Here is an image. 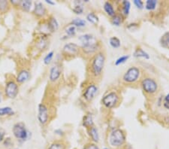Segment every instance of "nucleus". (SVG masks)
<instances>
[{"mask_svg":"<svg viewBox=\"0 0 169 149\" xmlns=\"http://www.w3.org/2000/svg\"><path fill=\"white\" fill-rule=\"evenodd\" d=\"M29 78H30L29 72L26 70H22L18 73L17 76V81L18 83H23L29 80Z\"/></svg>","mask_w":169,"mask_h":149,"instance_id":"15","label":"nucleus"},{"mask_svg":"<svg viewBox=\"0 0 169 149\" xmlns=\"http://www.w3.org/2000/svg\"><path fill=\"white\" fill-rule=\"evenodd\" d=\"M12 115H14V111L11 107H3V108H0V116Z\"/></svg>","mask_w":169,"mask_h":149,"instance_id":"25","label":"nucleus"},{"mask_svg":"<svg viewBox=\"0 0 169 149\" xmlns=\"http://www.w3.org/2000/svg\"><path fill=\"white\" fill-rule=\"evenodd\" d=\"M89 136L91 137L92 140L95 142H99V132H98L97 128L95 127L94 126L89 128Z\"/></svg>","mask_w":169,"mask_h":149,"instance_id":"17","label":"nucleus"},{"mask_svg":"<svg viewBox=\"0 0 169 149\" xmlns=\"http://www.w3.org/2000/svg\"><path fill=\"white\" fill-rule=\"evenodd\" d=\"M14 136L19 140L21 141H26V139H28V131L27 129L25 127V125L23 123H17L14 125L13 129Z\"/></svg>","mask_w":169,"mask_h":149,"instance_id":"5","label":"nucleus"},{"mask_svg":"<svg viewBox=\"0 0 169 149\" xmlns=\"http://www.w3.org/2000/svg\"><path fill=\"white\" fill-rule=\"evenodd\" d=\"M46 44H47V43H46V41L44 39H41L38 41V45L39 46V48L42 50L44 49V47L46 46Z\"/></svg>","mask_w":169,"mask_h":149,"instance_id":"37","label":"nucleus"},{"mask_svg":"<svg viewBox=\"0 0 169 149\" xmlns=\"http://www.w3.org/2000/svg\"><path fill=\"white\" fill-rule=\"evenodd\" d=\"M141 87L144 91L148 94H155L158 90V84L154 79L146 78L141 82Z\"/></svg>","mask_w":169,"mask_h":149,"instance_id":"6","label":"nucleus"},{"mask_svg":"<svg viewBox=\"0 0 169 149\" xmlns=\"http://www.w3.org/2000/svg\"><path fill=\"white\" fill-rule=\"evenodd\" d=\"M5 91L7 97L11 99H15L17 95L19 88L15 81H9L7 83Z\"/></svg>","mask_w":169,"mask_h":149,"instance_id":"8","label":"nucleus"},{"mask_svg":"<svg viewBox=\"0 0 169 149\" xmlns=\"http://www.w3.org/2000/svg\"><path fill=\"white\" fill-rule=\"evenodd\" d=\"M119 101V96L116 92H111L106 94L102 99V103L106 108H112L115 106Z\"/></svg>","mask_w":169,"mask_h":149,"instance_id":"7","label":"nucleus"},{"mask_svg":"<svg viewBox=\"0 0 169 149\" xmlns=\"http://www.w3.org/2000/svg\"><path fill=\"white\" fill-rule=\"evenodd\" d=\"M160 44L162 48L169 49V32H167L162 35L160 39Z\"/></svg>","mask_w":169,"mask_h":149,"instance_id":"18","label":"nucleus"},{"mask_svg":"<svg viewBox=\"0 0 169 149\" xmlns=\"http://www.w3.org/2000/svg\"><path fill=\"white\" fill-rule=\"evenodd\" d=\"M71 23L75 27H83V26H86V21L84 20L81 19V18H75L74 20H72Z\"/></svg>","mask_w":169,"mask_h":149,"instance_id":"26","label":"nucleus"},{"mask_svg":"<svg viewBox=\"0 0 169 149\" xmlns=\"http://www.w3.org/2000/svg\"><path fill=\"white\" fill-rule=\"evenodd\" d=\"M104 149H109V148H104Z\"/></svg>","mask_w":169,"mask_h":149,"instance_id":"43","label":"nucleus"},{"mask_svg":"<svg viewBox=\"0 0 169 149\" xmlns=\"http://www.w3.org/2000/svg\"><path fill=\"white\" fill-rule=\"evenodd\" d=\"M47 29L49 30V31L51 32V33H54L56 32L59 28V23L57 22V20H56V18L54 17H51L49 18L48 21H47Z\"/></svg>","mask_w":169,"mask_h":149,"instance_id":"14","label":"nucleus"},{"mask_svg":"<svg viewBox=\"0 0 169 149\" xmlns=\"http://www.w3.org/2000/svg\"><path fill=\"white\" fill-rule=\"evenodd\" d=\"M73 12H75L76 15H81L83 12V7L82 5L81 2H78L77 3V5H75V7L73 8Z\"/></svg>","mask_w":169,"mask_h":149,"instance_id":"29","label":"nucleus"},{"mask_svg":"<svg viewBox=\"0 0 169 149\" xmlns=\"http://www.w3.org/2000/svg\"><path fill=\"white\" fill-rule=\"evenodd\" d=\"M128 58H129V56L128 55L122 56V57H119L118 59L115 61V65L116 66H119V65H120V64L124 63H125L128 60Z\"/></svg>","mask_w":169,"mask_h":149,"instance_id":"33","label":"nucleus"},{"mask_svg":"<svg viewBox=\"0 0 169 149\" xmlns=\"http://www.w3.org/2000/svg\"><path fill=\"white\" fill-rule=\"evenodd\" d=\"M83 149H99V148L96 144L89 143V144H86V145H84Z\"/></svg>","mask_w":169,"mask_h":149,"instance_id":"36","label":"nucleus"},{"mask_svg":"<svg viewBox=\"0 0 169 149\" xmlns=\"http://www.w3.org/2000/svg\"><path fill=\"white\" fill-rule=\"evenodd\" d=\"M20 6H21L22 9L25 12H29L32 6V2L29 0H24V1H21L20 2Z\"/></svg>","mask_w":169,"mask_h":149,"instance_id":"27","label":"nucleus"},{"mask_svg":"<svg viewBox=\"0 0 169 149\" xmlns=\"http://www.w3.org/2000/svg\"><path fill=\"white\" fill-rule=\"evenodd\" d=\"M134 4L135 6L139 9H142L144 8V2H142L141 0H134Z\"/></svg>","mask_w":169,"mask_h":149,"instance_id":"35","label":"nucleus"},{"mask_svg":"<svg viewBox=\"0 0 169 149\" xmlns=\"http://www.w3.org/2000/svg\"><path fill=\"white\" fill-rule=\"evenodd\" d=\"M98 87L96 84H89L83 92V97L87 101H91L97 94Z\"/></svg>","mask_w":169,"mask_h":149,"instance_id":"11","label":"nucleus"},{"mask_svg":"<svg viewBox=\"0 0 169 149\" xmlns=\"http://www.w3.org/2000/svg\"><path fill=\"white\" fill-rule=\"evenodd\" d=\"M55 133H57V134H58V135H61V136H62V135H63V132H62L60 129H56Z\"/></svg>","mask_w":169,"mask_h":149,"instance_id":"39","label":"nucleus"},{"mask_svg":"<svg viewBox=\"0 0 169 149\" xmlns=\"http://www.w3.org/2000/svg\"><path fill=\"white\" fill-rule=\"evenodd\" d=\"M141 71L136 66L130 67L123 75V80L126 83H134L140 77Z\"/></svg>","mask_w":169,"mask_h":149,"instance_id":"4","label":"nucleus"},{"mask_svg":"<svg viewBox=\"0 0 169 149\" xmlns=\"http://www.w3.org/2000/svg\"><path fill=\"white\" fill-rule=\"evenodd\" d=\"M105 63V57L104 54L102 52H99L94 56L91 65L92 73L94 76H101Z\"/></svg>","mask_w":169,"mask_h":149,"instance_id":"2","label":"nucleus"},{"mask_svg":"<svg viewBox=\"0 0 169 149\" xmlns=\"http://www.w3.org/2000/svg\"><path fill=\"white\" fill-rule=\"evenodd\" d=\"M61 75V67L59 64H54L50 70V76L49 78L51 81L54 82L59 79Z\"/></svg>","mask_w":169,"mask_h":149,"instance_id":"12","label":"nucleus"},{"mask_svg":"<svg viewBox=\"0 0 169 149\" xmlns=\"http://www.w3.org/2000/svg\"><path fill=\"white\" fill-rule=\"evenodd\" d=\"M125 141V136L124 132L120 129H114L109 136V142L111 145L119 147L122 145Z\"/></svg>","mask_w":169,"mask_h":149,"instance_id":"3","label":"nucleus"},{"mask_svg":"<svg viewBox=\"0 0 169 149\" xmlns=\"http://www.w3.org/2000/svg\"><path fill=\"white\" fill-rule=\"evenodd\" d=\"M33 12L36 16L43 17L46 14V8L41 2H36Z\"/></svg>","mask_w":169,"mask_h":149,"instance_id":"13","label":"nucleus"},{"mask_svg":"<svg viewBox=\"0 0 169 149\" xmlns=\"http://www.w3.org/2000/svg\"><path fill=\"white\" fill-rule=\"evenodd\" d=\"M2 102V94H1V92H0V102Z\"/></svg>","mask_w":169,"mask_h":149,"instance_id":"42","label":"nucleus"},{"mask_svg":"<svg viewBox=\"0 0 169 149\" xmlns=\"http://www.w3.org/2000/svg\"><path fill=\"white\" fill-rule=\"evenodd\" d=\"M83 126L86 128H90L93 126V120L91 115H87L83 117Z\"/></svg>","mask_w":169,"mask_h":149,"instance_id":"20","label":"nucleus"},{"mask_svg":"<svg viewBox=\"0 0 169 149\" xmlns=\"http://www.w3.org/2000/svg\"><path fill=\"white\" fill-rule=\"evenodd\" d=\"M157 5V1L156 0H147L145 3V8L148 11H153Z\"/></svg>","mask_w":169,"mask_h":149,"instance_id":"23","label":"nucleus"},{"mask_svg":"<svg viewBox=\"0 0 169 149\" xmlns=\"http://www.w3.org/2000/svg\"><path fill=\"white\" fill-rule=\"evenodd\" d=\"M164 106L166 108L169 109V94L165 97V102H164Z\"/></svg>","mask_w":169,"mask_h":149,"instance_id":"38","label":"nucleus"},{"mask_svg":"<svg viewBox=\"0 0 169 149\" xmlns=\"http://www.w3.org/2000/svg\"><path fill=\"white\" fill-rule=\"evenodd\" d=\"M45 2H47V4H50V5H55V2H52L51 0H45Z\"/></svg>","mask_w":169,"mask_h":149,"instance_id":"41","label":"nucleus"},{"mask_svg":"<svg viewBox=\"0 0 169 149\" xmlns=\"http://www.w3.org/2000/svg\"><path fill=\"white\" fill-rule=\"evenodd\" d=\"M104 10L106 12L108 16L114 17L115 14V10H114V6H113L112 4L110 2H105L104 4Z\"/></svg>","mask_w":169,"mask_h":149,"instance_id":"16","label":"nucleus"},{"mask_svg":"<svg viewBox=\"0 0 169 149\" xmlns=\"http://www.w3.org/2000/svg\"><path fill=\"white\" fill-rule=\"evenodd\" d=\"M4 135H5V133H2V132H0V142H2L3 140V138H4Z\"/></svg>","mask_w":169,"mask_h":149,"instance_id":"40","label":"nucleus"},{"mask_svg":"<svg viewBox=\"0 0 169 149\" xmlns=\"http://www.w3.org/2000/svg\"><path fill=\"white\" fill-rule=\"evenodd\" d=\"M48 108L44 104L41 103L38 105V119L41 124H45L48 121Z\"/></svg>","mask_w":169,"mask_h":149,"instance_id":"9","label":"nucleus"},{"mask_svg":"<svg viewBox=\"0 0 169 149\" xmlns=\"http://www.w3.org/2000/svg\"><path fill=\"white\" fill-rule=\"evenodd\" d=\"M134 57H142L147 60L150 59V55L146 51H144L140 48L136 49V51L134 52Z\"/></svg>","mask_w":169,"mask_h":149,"instance_id":"19","label":"nucleus"},{"mask_svg":"<svg viewBox=\"0 0 169 149\" xmlns=\"http://www.w3.org/2000/svg\"><path fill=\"white\" fill-rule=\"evenodd\" d=\"M130 7H131V3L130 2L128 1H123L122 2V11L123 14L125 16H128L129 12H130Z\"/></svg>","mask_w":169,"mask_h":149,"instance_id":"22","label":"nucleus"},{"mask_svg":"<svg viewBox=\"0 0 169 149\" xmlns=\"http://www.w3.org/2000/svg\"><path fill=\"white\" fill-rule=\"evenodd\" d=\"M62 52L65 56H68V57L76 56L79 52V47L78 44H74V43H68L64 45Z\"/></svg>","mask_w":169,"mask_h":149,"instance_id":"10","label":"nucleus"},{"mask_svg":"<svg viewBox=\"0 0 169 149\" xmlns=\"http://www.w3.org/2000/svg\"><path fill=\"white\" fill-rule=\"evenodd\" d=\"M65 33L68 36H75L76 34V27L73 25L67 26L66 29H65Z\"/></svg>","mask_w":169,"mask_h":149,"instance_id":"30","label":"nucleus"},{"mask_svg":"<svg viewBox=\"0 0 169 149\" xmlns=\"http://www.w3.org/2000/svg\"><path fill=\"white\" fill-rule=\"evenodd\" d=\"M54 51H51L50 53H48V54H47V55L45 56V57L44 58V64H46V65H48V64L51 63V60H52L53 57H54Z\"/></svg>","mask_w":169,"mask_h":149,"instance_id":"32","label":"nucleus"},{"mask_svg":"<svg viewBox=\"0 0 169 149\" xmlns=\"http://www.w3.org/2000/svg\"><path fill=\"white\" fill-rule=\"evenodd\" d=\"M86 19L89 22H90L93 24H97L99 23V17L94 12H90L86 15Z\"/></svg>","mask_w":169,"mask_h":149,"instance_id":"21","label":"nucleus"},{"mask_svg":"<svg viewBox=\"0 0 169 149\" xmlns=\"http://www.w3.org/2000/svg\"><path fill=\"white\" fill-rule=\"evenodd\" d=\"M109 42H110V44H111V47L114 48H119L121 45L120 40L117 37H115V36L111 37V38L110 39V40H109Z\"/></svg>","mask_w":169,"mask_h":149,"instance_id":"24","label":"nucleus"},{"mask_svg":"<svg viewBox=\"0 0 169 149\" xmlns=\"http://www.w3.org/2000/svg\"><path fill=\"white\" fill-rule=\"evenodd\" d=\"M79 41L82 44L83 51L86 54H93L98 48V43L96 37L91 34H84L79 37Z\"/></svg>","mask_w":169,"mask_h":149,"instance_id":"1","label":"nucleus"},{"mask_svg":"<svg viewBox=\"0 0 169 149\" xmlns=\"http://www.w3.org/2000/svg\"><path fill=\"white\" fill-rule=\"evenodd\" d=\"M8 2L6 1H0V12H5V11H7V9L8 8Z\"/></svg>","mask_w":169,"mask_h":149,"instance_id":"34","label":"nucleus"},{"mask_svg":"<svg viewBox=\"0 0 169 149\" xmlns=\"http://www.w3.org/2000/svg\"><path fill=\"white\" fill-rule=\"evenodd\" d=\"M48 149H65V145L62 142H55L49 146Z\"/></svg>","mask_w":169,"mask_h":149,"instance_id":"31","label":"nucleus"},{"mask_svg":"<svg viewBox=\"0 0 169 149\" xmlns=\"http://www.w3.org/2000/svg\"><path fill=\"white\" fill-rule=\"evenodd\" d=\"M111 21H112L113 25H114V26H120V24L123 22L122 16L120 15H115L114 17H112V20Z\"/></svg>","mask_w":169,"mask_h":149,"instance_id":"28","label":"nucleus"}]
</instances>
